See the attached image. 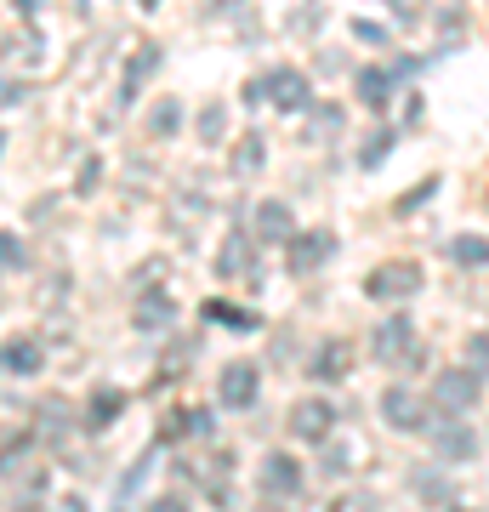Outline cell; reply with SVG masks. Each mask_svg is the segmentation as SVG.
<instances>
[{"instance_id":"cell-12","label":"cell","mask_w":489,"mask_h":512,"mask_svg":"<svg viewBox=\"0 0 489 512\" xmlns=\"http://www.w3.org/2000/svg\"><path fill=\"white\" fill-rule=\"evenodd\" d=\"M35 370H46V348L35 336H18L0 348V376H35Z\"/></svg>"},{"instance_id":"cell-14","label":"cell","mask_w":489,"mask_h":512,"mask_svg":"<svg viewBox=\"0 0 489 512\" xmlns=\"http://www.w3.org/2000/svg\"><path fill=\"white\" fill-rule=\"evenodd\" d=\"M393 80H399V69H359V103L370 114H381L393 103Z\"/></svg>"},{"instance_id":"cell-31","label":"cell","mask_w":489,"mask_h":512,"mask_svg":"<svg viewBox=\"0 0 489 512\" xmlns=\"http://www.w3.org/2000/svg\"><path fill=\"white\" fill-rule=\"evenodd\" d=\"M97 183H103V165L86 160L80 165V177H74V194H97Z\"/></svg>"},{"instance_id":"cell-21","label":"cell","mask_w":489,"mask_h":512,"mask_svg":"<svg viewBox=\"0 0 489 512\" xmlns=\"http://www.w3.org/2000/svg\"><path fill=\"white\" fill-rule=\"evenodd\" d=\"M410 490H416V495H427L433 507H450V501H455V484H450L444 473H438V467H421V473L410 478Z\"/></svg>"},{"instance_id":"cell-9","label":"cell","mask_w":489,"mask_h":512,"mask_svg":"<svg viewBox=\"0 0 489 512\" xmlns=\"http://www.w3.org/2000/svg\"><path fill=\"white\" fill-rule=\"evenodd\" d=\"M256 387H262V370L239 359V365H228V370L217 376V399L228 404V410H251V404H256Z\"/></svg>"},{"instance_id":"cell-37","label":"cell","mask_w":489,"mask_h":512,"mask_svg":"<svg viewBox=\"0 0 489 512\" xmlns=\"http://www.w3.org/2000/svg\"><path fill=\"white\" fill-rule=\"evenodd\" d=\"M18 18H35V0H18Z\"/></svg>"},{"instance_id":"cell-13","label":"cell","mask_w":489,"mask_h":512,"mask_svg":"<svg viewBox=\"0 0 489 512\" xmlns=\"http://www.w3.org/2000/svg\"><path fill=\"white\" fill-rule=\"evenodd\" d=\"M217 274H222V279H251V274H256L251 234H228V245L217 251Z\"/></svg>"},{"instance_id":"cell-20","label":"cell","mask_w":489,"mask_h":512,"mask_svg":"<svg viewBox=\"0 0 489 512\" xmlns=\"http://www.w3.org/2000/svg\"><path fill=\"white\" fill-rule=\"evenodd\" d=\"M205 319H217V325H228V330H262V313L256 308H234V302H205Z\"/></svg>"},{"instance_id":"cell-8","label":"cell","mask_w":489,"mask_h":512,"mask_svg":"<svg viewBox=\"0 0 489 512\" xmlns=\"http://www.w3.org/2000/svg\"><path fill=\"white\" fill-rule=\"evenodd\" d=\"M290 433L308 444H325L330 433H336V404L330 399H302L296 410H290Z\"/></svg>"},{"instance_id":"cell-17","label":"cell","mask_w":489,"mask_h":512,"mask_svg":"<svg viewBox=\"0 0 489 512\" xmlns=\"http://www.w3.org/2000/svg\"><path fill=\"white\" fill-rule=\"evenodd\" d=\"M160 69V46H137V57L126 63V86H120V109H131L137 103V86H143L148 74Z\"/></svg>"},{"instance_id":"cell-28","label":"cell","mask_w":489,"mask_h":512,"mask_svg":"<svg viewBox=\"0 0 489 512\" xmlns=\"http://www.w3.org/2000/svg\"><path fill=\"white\" fill-rule=\"evenodd\" d=\"M222 131H228V109H222V103H205L200 109V137L205 143H222Z\"/></svg>"},{"instance_id":"cell-16","label":"cell","mask_w":489,"mask_h":512,"mask_svg":"<svg viewBox=\"0 0 489 512\" xmlns=\"http://www.w3.org/2000/svg\"><path fill=\"white\" fill-rule=\"evenodd\" d=\"M40 35L35 29H18V35H0V63H12V69H35L40 63Z\"/></svg>"},{"instance_id":"cell-3","label":"cell","mask_w":489,"mask_h":512,"mask_svg":"<svg viewBox=\"0 0 489 512\" xmlns=\"http://www.w3.org/2000/svg\"><path fill=\"white\" fill-rule=\"evenodd\" d=\"M478 393H484V376L461 359L455 370H438V382H433V404L444 410V416H461V410H472L478 404Z\"/></svg>"},{"instance_id":"cell-35","label":"cell","mask_w":489,"mask_h":512,"mask_svg":"<svg viewBox=\"0 0 489 512\" xmlns=\"http://www.w3.org/2000/svg\"><path fill=\"white\" fill-rule=\"evenodd\" d=\"M325 131H342V114H336V109H319V114H313V137H325Z\"/></svg>"},{"instance_id":"cell-22","label":"cell","mask_w":489,"mask_h":512,"mask_svg":"<svg viewBox=\"0 0 489 512\" xmlns=\"http://www.w3.org/2000/svg\"><path fill=\"white\" fill-rule=\"evenodd\" d=\"M171 313H177V308H171V302L160 296V285H154V291L137 302V330H165V325H171Z\"/></svg>"},{"instance_id":"cell-15","label":"cell","mask_w":489,"mask_h":512,"mask_svg":"<svg viewBox=\"0 0 489 512\" xmlns=\"http://www.w3.org/2000/svg\"><path fill=\"white\" fill-rule=\"evenodd\" d=\"M347 365H353V348H347V342H325V348L308 359V376L313 382H342Z\"/></svg>"},{"instance_id":"cell-32","label":"cell","mask_w":489,"mask_h":512,"mask_svg":"<svg viewBox=\"0 0 489 512\" xmlns=\"http://www.w3.org/2000/svg\"><path fill=\"white\" fill-rule=\"evenodd\" d=\"M353 35H359L364 46H387V29H381V23H370V18H359V23H353Z\"/></svg>"},{"instance_id":"cell-33","label":"cell","mask_w":489,"mask_h":512,"mask_svg":"<svg viewBox=\"0 0 489 512\" xmlns=\"http://www.w3.org/2000/svg\"><path fill=\"white\" fill-rule=\"evenodd\" d=\"M0 268H23V245L12 234H0Z\"/></svg>"},{"instance_id":"cell-5","label":"cell","mask_w":489,"mask_h":512,"mask_svg":"<svg viewBox=\"0 0 489 512\" xmlns=\"http://www.w3.org/2000/svg\"><path fill=\"white\" fill-rule=\"evenodd\" d=\"M262 97H268L279 114H302L313 103V86L302 69H268L262 74Z\"/></svg>"},{"instance_id":"cell-1","label":"cell","mask_w":489,"mask_h":512,"mask_svg":"<svg viewBox=\"0 0 489 512\" xmlns=\"http://www.w3.org/2000/svg\"><path fill=\"white\" fill-rule=\"evenodd\" d=\"M370 359L376 365H399V370H416L421 365V342H416V325L393 313V319H381L376 336H370Z\"/></svg>"},{"instance_id":"cell-36","label":"cell","mask_w":489,"mask_h":512,"mask_svg":"<svg viewBox=\"0 0 489 512\" xmlns=\"http://www.w3.org/2000/svg\"><path fill=\"white\" fill-rule=\"evenodd\" d=\"M18 97H23L18 80H0V103H18Z\"/></svg>"},{"instance_id":"cell-24","label":"cell","mask_w":489,"mask_h":512,"mask_svg":"<svg viewBox=\"0 0 489 512\" xmlns=\"http://www.w3.org/2000/svg\"><path fill=\"white\" fill-rule=\"evenodd\" d=\"M262 160H268L262 137H256V131H245V137L234 143V171H239V177H251V171H262Z\"/></svg>"},{"instance_id":"cell-6","label":"cell","mask_w":489,"mask_h":512,"mask_svg":"<svg viewBox=\"0 0 489 512\" xmlns=\"http://www.w3.org/2000/svg\"><path fill=\"white\" fill-rule=\"evenodd\" d=\"M433 450H438V461H444V467H461V461L478 456V433H472L461 416H444L433 427Z\"/></svg>"},{"instance_id":"cell-30","label":"cell","mask_w":489,"mask_h":512,"mask_svg":"<svg viewBox=\"0 0 489 512\" xmlns=\"http://www.w3.org/2000/svg\"><path fill=\"white\" fill-rule=\"evenodd\" d=\"M63 416H69V404H40V433H52V439H57V433H63V427H69V421H63Z\"/></svg>"},{"instance_id":"cell-29","label":"cell","mask_w":489,"mask_h":512,"mask_svg":"<svg viewBox=\"0 0 489 512\" xmlns=\"http://www.w3.org/2000/svg\"><path fill=\"white\" fill-rule=\"evenodd\" d=\"M387 154H393V131H376V137H370V143L359 148V165H364V171H376V165L387 160Z\"/></svg>"},{"instance_id":"cell-27","label":"cell","mask_w":489,"mask_h":512,"mask_svg":"<svg viewBox=\"0 0 489 512\" xmlns=\"http://www.w3.org/2000/svg\"><path fill=\"white\" fill-rule=\"evenodd\" d=\"M461 359H467L478 376H489V330H472L467 342H461Z\"/></svg>"},{"instance_id":"cell-38","label":"cell","mask_w":489,"mask_h":512,"mask_svg":"<svg viewBox=\"0 0 489 512\" xmlns=\"http://www.w3.org/2000/svg\"><path fill=\"white\" fill-rule=\"evenodd\" d=\"M0 143H6V137H0Z\"/></svg>"},{"instance_id":"cell-10","label":"cell","mask_w":489,"mask_h":512,"mask_svg":"<svg viewBox=\"0 0 489 512\" xmlns=\"http://www.w3.org/2000/svg\"><path fill=\"white\" fill-rule=\"evenodd\" d=\"M381 421H387V427H399V433H416V427H427V410H421V399L399 382V387H387V393H381Z\"/></svg>"},{"instance_id":"cell-23","label":"cell","mask_w":489,"mask_h":512,"mask_svg":"<svg viewBox=\"0 0 489 512\" xmlns=\"http://www.w3.org/2000/svg\"><path fill=\"white\" fill-rule=\"evenodd\" d=\"M177 126H182V103L177 97H160V103L148 109V131L165 143V137H177Z\"/></svg>"},{"instance_id":"cell-25","label":"cell","mask_w":489,"mask_h":512,"mask_svg":"<svg viewBox=\"0 0 489 512\" xmlns=\"http://www.w3.org/2000/svg\"><path fill=\"white\" fill-rule=\"evenodd\" d=\"M450 256L461 262V268H489V239L461 234V239H450Z\"/></svg>"},{"instance_id":"cell-11","label":"cell","mask_w":489,"mask_h":512,"mask_svg":"<svg viewBox=\"0 0 489 512\" xmlns=\"http://www.w3.org/2000/svg\"><path fill=\"white\" fill-rule=\"evenodd\" d=\"M262 245H285L290 234H296V217H290V205L285 200H262L256 205V228H251Z\"/></svg>"},{"instance_id":"cell-26","label":"cell","mask_w":489,"mask_h":512,"mask_svg":"<svg viewBox=\"0 0 489 512\" xmlns=\"http://www.w3.org/2000/svg\"><path fill=\"white\" fill-rule=\"evenodd\" d=\"M319 467H325L330 478H342V473H353V450H347V444H319Z\"/></svg>"},{"instance_id":"cell-19","label":"cell","mask_w":489,"mask_h":512,"mask_svg":"<svg viewBox=\"0 0 489 512\" xmlns=\"http://www.w3.org/2000/svg\"><path fill=\"white\" fill-rule=\"evenodd\" d=\"M177 433L211 439V433H217V416H211V410H177V421H165V439H177Z\"/></svg>"},{"instance_id":"cell-18","label":"cell","mask_w":489,"mask_h":512,"mask_svg":"<svg viewBox=\"0 0 489 512\" xmlns=\"http://www.w3.org/2000/svg\"><path fill=\"white\" fill-rule=\"evenodd\" d=\"M120 410H126V393H120V387H103V393H91V404H86V427L91 433H103V427H114V416H120Z\"/></svg>"},{"instance_id":"cell-2","label":"cell","mask_w":489,"mask_h":512,"mask_svg":"<svg viewBox=\"0 0 489 512\" xmlns=\"http://www.w3.org/2000/svg\"><path fill=\"white\" fill-rule=\"evenodd\" d=\"M330 256H336V234H330V228H296V234L285 239V268L296 279L319 274Z\"/></svg>"},{"instance_id":"cell-34","label":"cell","mask_w":489,"mask_h":512,"mask_svg":"<svg viewBox=\"0 0 489 512\" xmlns=\"http://www.w3.org/2000/svg\"><path fill=\"white\" fill-rule=\"evenodd\" d=\"M433 188H438V177H427L416 194H404V200H399V211H416V205H427V200H433Z\"/></svg>"},{"instance_id":"cell-4","label":"cell","mask_w":489,"mask_h":512,"mask_svg":"<svg viewBox=\"0 0 489 512\" xmlns=\"http://www.w3.org/2000/svg\"><path fill=\"white\" fill-rule=\"evenodd\" d=\"M416 291H421L416 262H381L376 274L364 279V296H370V302H410Z\"/></svg>"},{"instance_id":"cell-7","label":"cell","mask_w":489,"mask_h":512,"mask_svg":"<svg viewBox=\"0 0 489 512\" xmlns=\"http://www.w3.org/2000/svg\"><path fill=\"white\" fill-rule=\"evenodd\" d=\"M256 490L268 495V501H290V495H302V467H296V456L273 450V456L262 461V478H256Z\"/></svg>"}]
</instances>
